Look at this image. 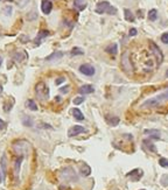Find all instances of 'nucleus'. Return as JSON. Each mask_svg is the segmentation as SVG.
I'll return each mask as SVG.
<instances>
[{
	"label": "nucleus",
	"mask_w": 168,
	"mask_h": 190,
	"mask_svg": "<svg viewBox=\"0 0 168 190\" xmlns=\"http://www.w3.org/2000/svg\"><path fill=\"white\" fill-rule=\"evenodd\" d=\"M94 86L92 85H83V86H81L79 87V90H78V92L81 93V94H89V93H92L94 92Z\"/></svg>",
	"instance_id": "nucleus-8"
},
{
	"label": "nucleus",
	"mask_w": 168,
	"mask_h": 190,
	"mask_svg": "<svg viewBox=\"0 0 168 190\" xmlns=\"http://www.w3.org/2000/svg\"><path fill=\"white\" fill-rule=\"evenodd\" d=\"M166 101H168V89H167L163 93L159 94V96L145 101L144 104H142V107H155V106L161 105V104H162L163 102H166Z\"/></svg>",
	"instance_id": "nucleus-1"
},
{
	"label": "nucleus",
	"mask_w": 168,
	"mask_h": 190,
	"mask_svg": "<svg viewBox=\"0 0 168 190\" xmlns=\"http://www.w3.org/2000/svg\"><path fill=\"white\" fill-rule=\"evenodd\" d=\"M96 13L98 14H103V13H108V14H116L117 10L115 7H112L108 1H102L97 5L96 7Z\"/></svg>",
	"instance_id": "nucleus-2"
},
{
	"label": "nucleus",
	"mask_w": 168,
	"mask_h": 190,
	"mask_svg": "<svg viewBox=\"0 0 168 190\" xmlns=\"http://www.w3.org/2000/svg\"><path fill=\"white\" fill-rule=\"evenodd\" d=\"M124 14H125V19L127 20V21H130V22H133L134 21V17H133V14H132V12L130 11V10H125L124 11Z\"/></svg>",
	"instance_id": "nucleus-18"
},
{
	"label": "nucleus",
	"mask_w": 168,
	"mask_h": 190,
	"mask_svg": "<svg viewBox=\"0 0 168 190\" xmlns=\"http://www.w3.org/2000/svg\"><path fill=\"white\" fill-rule=\"evenodd\" d=\"M159 164H160L161 167H163V168H168V160L165 159V157H161V159L159 160Z\"/></svg>",
	"instance_id": "nucleus-23"
},
{
	"label": "nucleus",
	"mask_w": 168,
	"mask_h": 190,
	"mask_svg": "<svg viewBox=\"0 0 168 190\" xmlns=\"http://www.w3.org/2000/svg\"><path fill=\"white\" fill-rule=\"evenodd\" d=\"M161 41L163 43H168V33H165L161 35Z\"/></svg>",
	"instance_id": "nucleus-27"
},
{
	"label": "nucleus",
	"mask_w": 168,
	"mask_h": 190,
	"mask_svg": "<svg viewBox=\"0 0 168 190\" xmlns=\"http://www.w3.org/2000/svg\"><path fill=\"white\" fill-rule=\"evenodd\" d=\"M141 175H142V171H141V170H139V169H134V170H132L131 173H128V174H127V176H128V177H131L133 181H138V180H140Z\"/></svg>",
	"instance_id": "nucleus-9"
},
{
	"label": "nucleus",
	"mask_w": 168,
	"mask_h": 190,
	"mask_svg": "<svg viewBox=\"0 0 168 190\" xmlns=\"http://www.w3.org/2000/svg\"><path fill=\"white\" fill-rule=\"evenodd\" d=\"M145 134L149 135V138H153V139H160V132L158 130H145L144 131Z\"/></svg>",
	"instance_id": "nucleus-10"
},
{
	"label": "nucleus",
	"mask_w": 168,
	"mask_h": 190,
	"mask_svg": "<svg viewBox=\"0 0 168 190\" xmlns=\"http://www.w3.org/2000/svg\"><path fill=\"white\" fill-rule=\"evenodd\" d=\"M149 47H151V49H152V51H153V54H154V56L156 57V60H158V63L160 64L161 62H162V60H163V55H162V53H161V50H160V48L154 43V42H149Z\"/></svg>",
	"instance_id": "nucleus-4"
},
{
	"label": "nucleus",
	"mask_w": 168,
	"mask_h": 190,
	"mask_svg": "<svg viewBox=\"0 0 168 190\" xmlns=\"http://www.w3.org/2000/svg\"><path fill=\"white\" fill-rule=\"evenodd\" d=\"M0 164H1L4 175H6V173H7V159H6V155H5V154H4L3 157H1V162H0Z\"/></svg>",
	"instance_id": "nucleus-15"
},
{
	"label": "nucleus",
	"mask_w": 168,
	"mask_h": 190,
	"mask_svg": "<svg viewBox=\"0 0 168 190\" xmlns=\"http://www.w3.org/2000/svg\"><path fill=\"white\" fill-rule=\"evenodd\" d=\"M26 106H27L29 110H32V111H36V110H37V105H36L35 102L32 101V99H28V101L26 102Z\"/></svg>",
	"instance_id": "nucleus-17"
},
{
	"label": "nucleus",
	"mask_w": 168,
	"mask_h": 190,
	"mask_svg": "<svg viewBox=\"0 0 168 190\" xmlns=\"http://www.w3.org/2000/svg\"><path fill=\"white\" fill-rule=\"evenodd\" d=\"M51 8H53V4L49 1V0H43L42 4H41V10L44 14H49L51 12Z\"/></svg>",
	"instance_id": "nucleus-7"
},
{
	"label": "nucleus",
	"mask_w": 168,
	"mask_h": 190,
	"mask_svg": "<svg viewBox=\"0 0 168 190\" xmlns=\"http://www.w3.org/2000/svg\"><path fill=\"white\" fill-rule=\"evenodd\" d=\"M63 56V53H61V51H55V53H53L51 55H49L46 60L47 61H53V60H60L61 57Z\"/></svg>",
	"instance_id": "nucleus-13"
},
{
	"label": "nucleus",
	"mask_w": 168,
	"mask_h": 190,
	"mask_svg": "<svg viewBox=\"0 0 168 190\" xmlns=\"http://www.w3.org/2000/svg\"><path fill=\"white\" fill-rule=\"evenodd\" d=\"M84 102V98L83 97H76L75 99H74V104L75 105H79V104H82Z\"/></svg>",
	"instance_id": "nucleus-25"
},
{
	"label": "nucleus",
	"mask_w": 168,
	"mask_h": 190,
	"mask_svg": "<svg viewBox=\"0 0 168 190\" xmlns=\"http://www.w3.org/2000/svg\"><path fill=\"white\" fill-rule=\"evenodd\" d=\"M90 173H91V169H90L89 166H84V167H82V169H81V174H82V175L88 176Z\"/></svg>",
	"instance_id": "nucleus-21"
},
{
	"label": "nucleus",
	"mask_w": 168,
	"mask_h": 190,
	"mask_svg": "<svg viewBox=\"0 0 168 190\" xmlns=\"http://www.w3.org/2000/svg\"><path fill=\"white\" fill-rule=\"evenodd\" d=\"M144 144H145V145H147V147H148V148H149L152 152H155V150H156V148L154 147V145H153V144H151V142H148L147 140H145V141H144Z\"/></svg>",
	"instance_id": "nucleus-26"
},
{
	"label": "nucleus",
	"mask_w": 168,
	"mask_h": 190,
	"mask_svg": "<svg viewBox=\"0 0 168 190\" xmlns=\"http://www.w3.org/2000/svg\"><path fill=\"white\" fill-rule=\"evenodd\" d=\"M1 64H3V58L0 57V67H1Z\"/></svg>",
	"instance_id": "nucleus-32"
},
{
	"label": "nucleus",
	"mask_w": 168,
	"mask_h": 190,
	"mask_svg": "<svg viewBox=\"0 0 168 190\" xmlns=\"http://www.w3.org/2000/svg\"><path fill=\"white\" fill-rule=\"evenodd\" d=\"M79 71L83 75H85V76H92V75H95V68L91 64H82L79 67Z\"/></svg>",
	"instance_id": "nucleus-5"
},
{
	"label": "nucleus",
	"mask_w": 168,
	"mask_h": 190,
	"mask_svg": "<svg viewBox=\"0 0 168 190\" xmlns=\"http://www.w3.org/2000/svg\"><path fill=\"white\" fill-rule=\"evenodd\" d=\"M166 76H167V77H168V70H167V72H166Z\"/></svg>",
	"instance_id": "nucleus-33"
},
{
	"label": "nucleus",
	"mask_w": 168,
	"mask_h": 190,
	"mask_svg": "<svg viewBox=\"0 0 168 190\" xmlns=\"http://www.w3.org/2000/svg\"><path fill=\"white\" fill-rule=\"evenodd\" d=\"M69 89H70V86L62 87V89H61V92H62V93H67V92H69Z\"/></svg>",
	"instance_id": "nucleus-30"
},
{
	"label": "nucleus",
	"mask_w": 168,
	"mask_h": 190,
	"mask_svg": "<svg viewBox=\"0 0 168 190\" xmlns=\"http://www.w3.org/2000/svg\"><path fill=\"white\" fill-rule=\"evenodd\" d=\"M109 54H113V55H116L117 53H118V46L116 44V43H112V44H110L109 47H106V49H105Z\"/></svg>",
	"instance_id": "nucleus-14"
},
{
	"label": "nucleus",
	"mask_w": 168,
	"mask_h": 190,
	"mask_svg": "<svg viewBox=\"0 0 168 190\" xmlns=\"http://www.w3.org/2000/svg\"><path fill=\"white\" fill-rule=\"evenodd\" d=\"M21 162H22V156H21V157H19V159L15 161V164H14V174H15V176H18V174H19Z\"/></svg>",
	"instance_id": "nucleus-19"
},
{
	"label": "nucleus",
	"mask_w": 168,
	"mask_h": 190,
	"mask_svg": "<svg viewBox=\"0 0 168 190\" xmlns=\"http://www.w3.org/2000/svg\"><path fill=\"white\" fill-rule=\"evenodd\" d=\"M64 79H65L64 77H60V78H57V79H56V85H58V84L63 83V82H64Z\"/></svg>",
	"instance_id": "nucleus-29"
},
{
	"label": "nucleus",
	"mask_w": 168,
	"mask_h": 190,
	"mask_svg": "<svg viewBox=\"0 0 168 190\" xmlns=\"http://www.w3.org/2000/svg\"><path fill=\"white\" fill-rule=\"evenodd\" d=\"M72 114H74V117H75L77 120H79V121L84 119V116H83V113L81 112V110H79V109H74Z\"/></svg>",
	"instance_id": "nucleus-16"
},
{
	"label": "nucleus",
	"mask_w": 168,
	"mask_h": 190,
	"mask_svg": "<svg viewBox=\"0 0 168 190\" xmlns=\"http://www.w3.org/2000/svg\"><path fill=\"white\" fill-rule=\"evenodd\" d=\"M35 90H36L37 97H39L41 101H46V99H48V97H49V90H48V87L44 85L43 82H40V83L36 85Z\"/></svg>",
	"instance_id": "nucleus-3"
},
{
	"label": "nucleus",
	"mask_w": 168,
	"mask_h": 190,
	"mask_svg": "<svg viewBox=\"0 0 168 190\" xmlns=\"http://www.w3.org/2000/svg\"><path fill=\"white\" fill-rule=\"evenodd\" d=\"M74 5H75V7H76L78 11H83L84 8L87 7L85 0H75V1H74Z\"/></svg>",
	"instance_id": "nucleus-11"
},
{
	"label": "nucleus",
	"mask_w": 168,
	"mask_h": 190,
	"mask_svg": "<svg viewBox=\"0 0 168 190\" xmlns=\"http://www.w3.org/2000/svg\"><path fill=\"white\" fill-rule=\"evenodd\" d=\"M0 182H1V177H0Z\"/></svg>",
	"instance_id": "nucleus-34"
},
{
	"label": "nucleus",
	"mask_w": 168,
	"mask_h": 190,
	"mask_svg": "<svg viewBox=\"0 0 168 190\" xmlns=\"http://www.w3.org/2000/svg\"><path fill=\"white\" fill-rule=\"evenodd\" d=\"M48 35H49V32H48V31H40V33L37 34V36L35 37V43H36V44H40V43H41V40H42L43 37L48 36Z\"/></svg>",
	"instance_id": "nucleus-12"
},
{
	"label": "nucleus",
	"mask_w": 168,
	"mask_h": 190,
	"mask_svg": "<svg viewBox=\"0 0 168 190\" xmlns=\"http://www.w3.org/2000/svg\"><path fill=\"white\" fill-rule=\"evenodd\" d=\"M83 50L81 49V48H74L72 50H71V55L74 56V55H83Z\"/></svg>",
	"instance_id": "nucleus-24"
},
{
	"label": "nucleus",
	"mask_w": 168,
	"mask_h": 190,
	"mask_svg": "<svg viewBox=\"0 0 168 190\" xmlns=\"http://www.w3.org/2000/svg\"><path fill=\"white\" fill-rule=\"evenodd\" d=\"M156 19H158V12H156V10H151L149 13H148V20L155 21Z\"/></svg>",
	"instance_id": "nucleus-20"
},
{
	"label": "nucleus",
	"mask_w": 168,
	"mask_h": 190,
	"mask_svg": "<svg viewBox=\"0 0 168 190\" xmlns=\"http://www.w3.org/2000/svg\"><path fill=\"white\" fill-rule=\"evenodd\" d=\"M4 127H5V121L0 119V130H3Z\"/></svg>",
	"instance_id": "nucleus-31"
},
{
	"label": "nucleus",
	"mask_w": 168,
	"mask_h": 190,
	"mask_svg": "<svg viewBox=\"0 0 168 190\" xmlns=\"http://www.w3.org/2000/svg\"><path fill=\"white\" fill-rule=\"evenodd\" d=\"M84 132H85V128L82 127V126H79V125H76V126H74V127H71V128L69 130L68 135H69L70 138H72V137H76V135H78V134H82V133H84Z\"/></svg>",
	"instance_id": "nucleus-6"
},
{
	"label": "nucleus",
	"mask_w": 168,
	"mask_h": 190,
	"mask_svg": "<svg viewBox=\"0 0 168 190\" xmlns=\"http://www.w3.org/2000/svg\"><path fill=\"white\" fill-rule=\"evenodd\" d=\"M106 120H108V123H109L111 126H117V125L119 124V118H117V117H113L112 119L106 118Z\"/></svg>",
	"instance_id": "nucleus-22"
},
{
	"label": "nucleus",
	"mask_w": 168,
	"mask_h": 190,
	"mask_svg": "<svg viewBox=\"0 0 168 190\" xmlns=\"http://www.w3.org/2000/svg\"><path fill=\"white\" fill-rule=\"evenodd\" d=\"M137 29L135 28H131L130 29V36H134V35H137Z\"/></svg>",
	"instance_id": "nucleus-28"
}]
</instances>
